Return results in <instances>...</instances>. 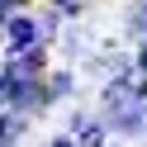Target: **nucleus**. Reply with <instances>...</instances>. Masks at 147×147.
<instances>
[{"mask_svg":"<svg viewBox=\"0 0 147 147\" xmlns=\"http://www.w3.org/2000/svg\"><path fill=\"white\" fill-rule=\"evenodd\" d=\"M142 95H147V86H133V81H114V86L105 90V114H109V123L114 128H123V133H138L142 128Z\"/></svg>","mask_w":147,"mask_h":147,"instance_id":"nucleus-1","label":"nucleus"},{"mask_svg":"<svg viewBox=\"0 0 147 147\" xmlns=\"http://www.w3.org/2000/svg\"><path fill=\"white\" fill-rule=\"evenodd\" d=\"M33 43H38V24H33L29 14H14L10 19V52L19 57V52H29Z\"/></svg>","mask_w":147,"mask_h":147,"instance_id":"nucleus-2","label":"nucleus"},{"mask_svg":"<svg viewBox=\"0 0 147 147\" xmlns=\"http://www.w3.org/2000/svg\"><path fill=\"white\" fill-rule=\"evenodd\" d=\"M19 133V123H14L10 114H0V147H10V138Z\"/></svg>","mask_w":147,"mask_h":147,"instance_id":"nucleus-3","label":"nucleus"}]
</instances>
